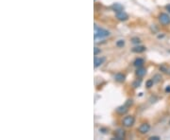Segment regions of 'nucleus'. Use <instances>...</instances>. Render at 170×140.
<instances>
[{"instance_id":"3","label":"nucleus","mask_w":170,"mask_h":140,"mask_svg":"<svg viewBox=\"0 0 170 140\" xmlns=\"http://www.w3.org/2000/svg\"><path fill=\"white\" fill-rule=\"evenodd\" d=\"M134 121H135V119L132 115H127V117H125L123 118L122 123H123V126L129 128V127H131L133 124H134Z\"/></svg>"},{"instance_id":"16","label":"nucleus","mask_w":170,"mask_h":140,"mask_svg":"<svg viewBox=\"0 0 170 140\" xmlns=\"http://www.w3.org/2000/svg\"><path fill=\"white\" fill-rule=\"evenodd\" d=\"M116 46H117L118 47H123V46H125V41H124V40H119V41H117V42H116Z\"/></svg>"},{"instance_id":"19","label":"nucleus","mask_w":170,"mask_h":140,"mask_svg":"<svg viewBox=\"0 0 170 140\" xmlns=\"http://www.w3.org/2000/svg\"><path fill=\"white\" fill-rule=\"evenodd\" d=\"M131 42L133 43V44H139V43H140L141 41H140V39L139 38H132V40H131Z\"/></svg>"},{"instance_id":"10","label":"nucleus","mask_w":170,"mask_h":140,"mask_svg":"<svg viewBox=\"0 0 170 140\" xmlns=\"http://www.w3.org/2000/svg\"><path fill=\"white\" fill-rule=\"evenodd\" d=\"M114 80L118 82H123L126 80V76L122 74V73H117V74L114 76Z\"/></svg>"},{"instance_id":"4","label":"nucleus","mask_w":170,"mask_h":140,"mask_svg":"<svg viewBox=\"0 0 170 140\" xmlns=\"http://www.w3.org/2000/svg\"><path fill=\"white\" fill-rule=\"evenodd\" d=\"M115 16H116V18L120 21H126L129 19V14L125 13L124 10L119 11V13H115Z\"/></svg>"},{"instance_id":"18","label":"nucleus","mask_w":170,"mask_h":140,"mask_svg":"<svg viewBox=\"0 0 170 140\" xmlns=\"http://www.w3.org/2000/svg\"><path fill=\"white\" fill-rule=\"evenodd\" d=\"M100 53V48H98V47H95L94 48V55L95 56H96V55H98V54Z\"/></svg>"},{"instance_id":"14","label":"nucleus","mask_w":170,"mask_h":140,"mask_svg":"<svg viewBox=\"0 0 170 140\" xmlns=\"http://www.w3.org/2000/svg\"><path fill=\"white\" fill-rule=\"evenodd\" d=\"M153 83H154L153 80H148V81H147V82H145V86L148 88H151L153 86Z\"/></svg>"},{"instance_id":"1","label":"nucleus","mask_w":170,"mask_h":140,"mask_svg":"<svg viewBox=\"0 0 170 140\" xmlns=\"http://www.w3.org/2000/svg\"><path fill=\"white\" fill-rule=\"evenodd\" d=\"M108 36H110V31L107 29L104 28H98L96 25H95V33H94V37L95 40L96 42L98 39H103V38H106Z\"/></svg>"},{"instance_id":"2","label":"nucleus","mask_w":170,"mask_h":140,"mask_svg":"<svg viewBox=\"0 0 170 140\" xmlns=\"http://www.w3.org/2000/svg\"><path fill=\"white\" fill-rule=\"evenodd\" d=\"M158 19H159V22L162 24L163 26H167L170 24V16L167 13H162L158 16Z\"/></svg>"},{"instance_id":"8","label":"nucleus","mask_w":170,"mask_h":140,"mask_svg":"<svg viewBox=\"0 0 170 140\" xmlns=\"http://www.w3.org/2000/svg\"><path fill=\"white\" fill-rule=\"evenodd\" d=\"M112 9L113 11H115V13H119V11H122L124 10L123 6L119 4V3H114L113 6H112Z\"/></svg>"},{"instance_id":"7","label":"nucleus","mask_w":170,"mask_h":140,"mask_svg":"<svg viewBox=\"0 0 170 140\" xmlns=\"http://www.w3.org/2000/svg\"><path fill=\"white\" fill-rule=\"evenodd\" d=\"M106 58L105 57H101V58H95V62H94V66L96 68L98 67V66H100L103 63L105 62Z\"/></svg>"},{"instance_id":"17","label":"nucleus","mask_w":170,"mask_h":140,"mask_svg":"<svg viewBox=\"0 0 170 140\" xmlns=\"http://www.w3.org/2000/svg\"><path fill=\"white\" fill-rule=\"evenodd\" d=\"M161 79H162V77L160 75H155L153 78V81H154V82H159L161 81Z\"/></svg>"},{"instance_id":"21","label":"nucleus","mask_w":170,"mask_h":140,"mask_svg":"<svg viewBox=\"0 0 170 140\" xmlns=\"http://www.w3.org/2000/svg\"><path fill=\"white\" fill-rule=\"evenodd\" d=\"M125 105H127L128 107H130V106H131L132 105V100H127V102H126V104Z\"/></svg>"},{"instance_id":"6","label":"nucleus","mask_w":170,"mask_h":140,"mask_svg":"<svg viewBox=\"0 0 170 140\" xmlns=\"http://www.w3.org/2000/svg\"><path fill=\"white\" fill-rule=\"evenodd\" d=\"M125 138V131L123 129H117V131L115 132V138L116 140H123Z\"/></svg>"},{"instance_id":"15","label":"nucleus","mask_w":170,"mask_h":140,"mask_svg":"<svg viewBox=\"0 0 170 140\" xmlns=\"http://www.w3.org/2000/svg\"><path fill=\"white\" fill-rule=\"evenodd\" d=\"M140 85H141V80H136L134 82H133L132 83V86L133 87H134V88H137V87H139V86H140Z\"/></svg>"},{"instance_id":"5","label":"nucleus","mask_w":170,"mask_h":140,"mask_svg":"<svg viewBox=\"0 0 170 140\" xmlns=\"http://www.w3.org/2000/svg\"><path fill=\"white\" fill-rule=\"evenodd\" d=\"M149 130H150V125L148 123H143L140 127H139L138 132L142 133V135H145V133H148Z\"/></svg>"},{"instance_id":"12","label":"nucleus","mask_w":170,"mask_h":140,"mask_svg":"<svg viewBox=\"0 0 170 140\" xmlns=\"http://www.w3.org/2000/svg\"><path fill=\"white\" fill-rule=\"evenodd\" d=\"M129 107H128L127 105H124V106H120V107H118L117 109H116V112H117V114H119V115H124V114H126L128 111H129V109H128Z\"/></svg>"},{"instance_id":"22","label":"nucleus","mask_w":170,"mask_h":140,"mask_svg":"<svg viewBox=\"0 0 170 140\" xmlns=\"http://www.w3.org/2000/svg\"><path fill=\"white\" fill-rule=\"evenodd\" d=\"M149 139L150 140H160L161 138L159 136H151V137H149Z\"/></svg>"},{"instance_id":"9","label":"nucleus","mask_w":170,"mask_h":140,"mask_svg":"<svg viewBox=\"0 0 170 140\" xmlns=\"http://www.w3.org/2000/svg\"><path fill=\"white\" fill-rule=\"evenodd\" d=\"M144 64H145V61H144V59H142V58H137L134 62H133V65L135 66V67H142V66L144 65Z\"/></svg>"},{"instance_id":"13","label":"nucleus","mask_w":170,"mask_h":140,"mask_svg":"<svg viewBox=\"0 0 170 140\" xmlns=\"http://www.w3.org/2000/svg\"><path fill=\"white\" fill-rule=\"evenodd\" d=\"M145 74H147V69L144 68L143 66L142 67H138L137 70H136V75L138 77H144Z\"/></svg>"},{"instance_id":"24","label":"nucleus","mask_w":170,"mask_h":140,"mask_svg":"<svg viewBox=\"0 0 170 140\" xmlns=\"http://www.w3.org/2000/svg\"><path fill=\"white\" fill-rule=\"evenodd\" d=\"M166 9L168 10V13H170V5H166Z\"/></svg>"},{"instance_id":"11","label":"nucleus","mask_w":170,"mask_h":140,"mask_svg":"<svg viewBox=\"0 0 170 140\" xmlns=\"http://www.w3.org/2000/svg\"><path fill=\"white\" fill-rule=\"evenodd\" d=\"M145 46H137L135 47H133L132 48V52H134V53H142V52H145Z\"/></svg>"},{"instance_id":"23","label":"nucleus","mask_w":170,"mask_h":140,"mask_svg":"<svg viewBox=\"0 0 170 140\" xmlns=\"http://www.w3.org/2000/svg\"><path fill=\"white\" fill-rule=\"evenodd\" d=\"M166 93H170V85L166 88Z\"/></svg>"},{"instance_id":"20","label":"nucleus","mask_w":170,"mask_h":140,"mask_svg":"<svg viewBox=\"0 0 170 140\" xmlns=\"http://www.w3.org/2000/svg\"><path fill=\"white\" fill-rule=\"evenodd\" d=\"M160 70H162L163 72H165V73H168V69L166 67L165 65H162L161 67H160Z\"/></svg>"}]
</instances>
